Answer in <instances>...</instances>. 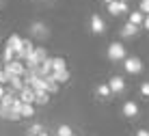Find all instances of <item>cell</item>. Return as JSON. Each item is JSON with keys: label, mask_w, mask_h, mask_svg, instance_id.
<instances>
[{"label": "cell", "mask_w": 149, "mask_h": 136, "mask_svg": "<svg viewBox=\"0 0 149 136\" xmlns=\"http://www.w3.org/2000/svg\"><path fill=\"white\" fill-rule=\"evenodd\" d=\"M4 71H7L9 76H26V65H22V63H19L17 59L15 61H11V63H4V67H2Z\"/></svg>", "instance_id": "obj_1"}, {"label": "cell", "mask_w": 149, "mask_h": 136, "mask_svg": "<svg viewBox=\"0 0 149 136\" xmlns=\"http://www.w3.org/2000/svg\"><path fill=\"white\" fill-rule=\"evenodd\" d=\"M108 59L110 61H125V45L123 43H110L108 45Z\"/></svg>", "instance_id": "obj_2"}, {"label": "cell", "mask_w": 149, "mask_h": 136, "mask_svg": "<svg viewBox=\"0 0 149 136\" xmlns=\"http://www.w3.org/2000/svg\"><path fill=\"white\" fill-rule=\"evenodd\" d=\"M123 67H125L127 74H141L143 63H141V59H136V56H130V59L123 61Z\"/></svg>", "instance_id": "obj_3"}, {"label": "cell", "mask_w": 149, "mask_h": 136, "mask_svg": "<svg viewBox=\"0 0 149 136\" xmlns=\"http://www.w3.org/2000/svg\"><path fill=\"white\" fill-rule=\"evenodd\" d=\"M33 52H35V45H33V41H30V39H24V45H22V50L17 52V59H30V56H33Z\"/></svg>", "instance_id": "obj_4"}, {"label": "cell", "mask_w": 149, "mask_h": 136, "mask_svg": "<svg viewBox=\"0 0 149 136\" xmlns=\"http://www.w3.org/2000/svg\"><path fill=\"white\" fill-rule=\"evenodd\" d=\"M19 99H22L24 104H35L37 102V95H35V91L30 86H24L22 91H19Z\"/></svg>", "instance_id": "obj_5"}, {"label": "cell", "mask_w": 149, "mask_h": 136, "mask_svg": "<svg viewBox=\"0 0 149 136\" xmlns=\"http://www.w3.org/2000/svg\"><path fill=\"white\" fill-rule=\"evenodd\" d=\"M91 30H93L95 35H102L106 30V24H104V20H102L100 15H93V17H91Z\"/></svg>", "instance_id": "obj_6"}, {"label": "cell", "mask_w": 149, "mask_h": 136, "mask_svg": "<svg viewBox=\"0 0 149 136\" xmlns=\"http://www.w3.org/2000/svg\"><path fill=\"white\" fill-rule=\"evenodd\" d=\"M22 45H24V39L19 37V35H11V37H9V41H7V48H11L15 54L22 50Z\"/></svg>", "instance_id": "obj_7"}, {"label": "cell", "mask_w": 149, "mask_h": 136, "mask_svg": "<svg viewBox=\"0 0 149 136\" xmlns=\"http://www.w3.org/2000/svg\"><path fill=\"white\" fill-rule=\"evenodd\" d=\"M30 33H33L35 37H39V39L48 37V28H45V24H41V22H35L33 26H30Z\"/></svg>", "instance_id": "obj_8"}, {"label": "cell", "mask_w": 149, "mask_h": 136, "mask_svg": "<svg viewBox=\"0 0 149 136\" xmlns=\"http://www.w3.org/2000/svg\"><path fill=\"white\" fill-rule=\"evenodd\" d=\"M108 86H110V91H112V93H121L123 89H125V82H123V78H121V76H115V78H110Z\"/></svg>", "instance_id": "obj_9"}, {"label": "cell", "mask_w": 149, "mask_h": 136, "mask_svg": "<svg viewBox=\"0 0 149 136\" xmlns=\"http://www.w3.org/2000/svg\"><path fill=\"white\" fill-rule=\"evenodd\" d=\"M30 59L37 63V65H41V63H45L50 56H48V52H45V48H35V52H33V56H30Z\"/></svg>", "instance_id": "obj_10"}, {"label": "cell", "mask_w": 149, "mask_h": 136, "mask_svg": "<svg viewBox=\"0 0 149 136\" xmlns=\"http://www.w3.org/2000/svg\"><path fill=\"white\" fill-rule=\"evenodd\" d=\"M108 13H112V15L127 13V2H110L108 4Z\"/></svg>", "instance_id": "obj_11"}, {"label": "cell", "mask_w": 149, "mask_h": 136, "mask_svg": "<svg viewBox=\"0 0 149 136\" xmlns=\"http://www.w3.org/2000/svg\"><path fill=\"white\" fill-rule=\"evenodd\" d=\"M123 114H125V117H136L138 114V106H136V102H125L123 104Z\"/></svg>", "instance_id": "obj_12"}, {"label": "cell", "mask_w": 149, "mask_h": 136, "mask_svg": "<svg viewBox=\"0 0 149 136\" xmlns=\"http://www.w3.org/2000/svg\"><path fill=\"white\" fill-rule=\"evenodd\" d=\"M0 117L7 119V121H19V119H22L19 114H15L11 108H4V106H0Z\"/></svg>", "instance_id": "obj_13"}, {"label": "cell", "mask_w": 149, "mask_h": 136, "mask_svg": "<svg viewBox=\"0 0 149 136\" xmlns=\"http://www.w3.org/2000/svg\"><path fill=\"white\" fill-rule=\"evenodd\" d=\"M138 33V26L136 24H132V22H127L125 26H123V28H121V37H134V35Z\"/></svg>", "instance_id": "obj_14"}, {"label": "cell", "mask_w": 149, "mask_h": 136, "mask_svg": "<svg viewBox=\"0 0 149 136\" xmlns=\"http://www.w3.org/2000/svg\"><path fill=\"white\" fill-rule=\"evenodd\" d=\"M15 99H17V97H15V91L11 89V91H7V93H4V97L0 99V106H4V108H11Z\"/></svg>", "instance_id": "obj_15"}, {"label": "cell", "mask_w": 149, "mask_h": 136, "mask_svg": "<svg viewBox=\"0 0 149 136\" xmlns=\"http://www.w3.org/2000/svg\"><path fill=\"white\" fill-rule=\"evenodd\" d=\"M9 82H11V89H13V91H22V89L26 86V82H24L22 76H9Z\"/></svg>", "instance_id": "obj_16"}, {"label": "cell", "mask_w": 149, "mask_h": 136, "mask_svg": "<svg viewBox=\"0 0 149 136\" xmlns=\"http://www.w3.org/2000/svg\"><path fill=\"white\" fill-rule=\"evenodd\" d=\"M50 78H52V80H56V82L61 84V82H67V80H69V71H67V69H65V71H54Z\"/></svg>", "instance_id": "obj_17"}, {"label": "cell", "mask_w": 149, "mask_h": 136, "mask_svg": "<svg viewBox=\"0 0 149 136\" xmlns=\"http://www.w3.org/2000/svg\"><path fill=\"white\" fill-rule=\"evenodd\" d=\"M130 22L132 24H145V13H141V11H132L130 13Z\"/></svg>", "instance_id": "obj_18"}, {"label": "cell", "mask_w": 149, "mask_h": 136, "mask_svg": "<svg viewBox=\"0 0 149 136\" xmlns=\"http://www.w3.org/2000/svg\"><path fill=\"white\" fill-rule=\"evenodd\" d=\"M35 95H37V102H35V104L45 106V104L50 102V93H48V91H35Z\"/></svg>", "instance_id": "obj_19"}, {"label": "cell", "mask_w": 149, "mask_h": 136, "mask_svg": "<svg viewBox=\"0 0 149 136\" xmlns=\"http://www.w3.org/2000/svg\"><path fill=\"white\" fill-rule=\"evenodd\" d=\"M52 69L54 71H65L67 69V67H65V59H61V56L58 59H52Z\"/></svg>", "instance_id": "obj_20"}, {"label": "cell", "mask_w": 149, "mask_h": 136, "mask_svg": "<svg viewBox=\"0 0 149 136\" xmlns=\"http://www.w3.org/2000/svg\"><path fill=\"white\" fill-rule=\"evenodd\" d=\"M45 91L48 93H56L58 91V82L52 80V78H45Z\"/></svg>", "instance_id": "obj_21"}, {"label": "cell", "mask_w": 149, "mask_h": 136, "mask_svg": "<svg viewBox=\"0 0 149 136\" xmlns=\"http://www.w3.org/2000/svg\"><path fill=\"white\" fill-rule=\"evenodd\" d=\"M43 132H45V130H43V125H41V123H35V125H30V128H28V136H39Z\"/></svg>", "instance_id": "obj_22"}, {"label": "cell", "mask_w": 149, "mask_h": 136, "mask_svg": "<svg viewBox=\"0 0 149 136\" xmlns=\"http://www.w3.org/2000/svg\"><path fill=\"white\" fill-rule=\"evenodd\" d=\"M15 56H17V54H15V52H13L11 48H4V54H2V61H4V63H11V61H15Z\"/></svg>", "instance_id": "obj_23"}, {"label": "cell", "mask_w": 149, "mask_h": 136, "mask_svg": "<svg viewBox=\"0 0 149 136\" xmlns=\"http://www.w3.org/2000/svg\"><path fill=\"white\" fill-rule=\"evenodd\" d=\"M22 117H35V108H33V104H24V108H22Z\"/></svg>", "instance_id": "obj_24"}, {"label": "cell", "mask_w": 149, "mask_h": 136, "mask_svg": "<svg viewBox=\"0 0 149 136\" xmlns=\"http://www.w3.org/2000/svg\"><path fill=\"white\" fill-rule=\"evenodd\" d=\"M56 136H74V132H71L69 125H61L58 132H56Z\"/></svg>", "instance_id": "obj_25"}, {"label": "cell", "mask_w": 149, "mask_h": 136, "mask_svg": "<svg viewBox=\"0 0 149 136\" xmlns=\"http://www.w3.org/2000/svg\"><path fill=\"white\" fill-rule=\"evenodd\" d=\"M97 93H100L102 97H108L112 91H110V86H108V84H100V86H97Z\"/></svg>", "instance_id": "obj_26"}, {"label": "cell", "mask_w": 149, "mask_h": 136, "mask_svg": "<svg viewBox=\"0 0 149 136\" xmlns=\"http://www.w3.org/2000/svg\"><path fill=\"white\" fill-rule=\"evenodd\" d=\"M141 13L149 15V0H143V2H141Z\"/></svg>", "instance_id": "obj_27"}, {"label": "cell", "mask_w": 149, "mask_h": 136, "mask_svg": "<svg viewBox=\"0 0 149 136\" xmlns=\"http://www.w3.org/2000/svg\"><path fill=\"white\" fill-rule=\"evenodd\" d=\"M141 93L145 97H149V82H143V84H141Z\"/></svg>", "instance_id": "obj_28"}, {"label": "cell", "mask_w": 149, "mask_h": 136, "mask_svg": "<svg viewBox=\"0 0 149 136\" xmlns=\"http://www.w3.org/2000/svg\"><path fill=\"white\" fill-rule=\"evenodd\" d=\"M7 82H9V74H7V71H0V84H7Z\"/></svg>", "instance_id": "obj_29"}, {"label": "cell", "mask_w": 149, "mask_h": 136, "mask_svg": "<svg viewBox=\"0 0 149 136\" xmlns=\"http://www.w3.org/2000/svg\"><path fill=\"white\" fill-rule=\"evenodd\" d=\"M136 136H149V132H147V130H138Z\"/></svg>", "instance_id": "obj_30"}, {"label": "cell", "mask_w": 149, "mask_h": 136, "mask_svg": "<svg viewBox=\"0 0 149 136\" xmlns=\"http://www.w3.org/2000/svg\"><path fill=\"white\" fill-rule=\"evenodd\" d=\"M4 93H7V91H4V84H0V99L4 97Z\"/></svg>", "instance_id": "obj_31"}, {"label": "cell", "mask_w": 149, "mask_h": 136, "mask_svg": "<svg viewBox=\"0 0 149 136\" xmlns=\"http://www.w3.org/2000/svg\"><path fill=\"white\" fill-rule=\"evenodd\" d=\"M145 28L149 30V15H145Z\"/></svg>", "instance_id": "obj_32"}, {"label": "cell", "mask_w": 149, "mask_h": 136, "mask_svg": "<svg viewBox=\"0 0 149 136\" xmlns=\"http://www.w3.org/2000/svg\"><path fill=\"white\" fill-rule=\"evenodd\" d=\"M104 2H106V4H110V2H115V0H104Z\"/></svg>", "instance_id": "obj_33"}, {"label": "cell", "mask_w": 149, "mask_h": 136, "mask_svg": "<svg viewBox=\"0 0 149 136\" xmlns=\"http://www.w3.org/2000/svg\"><path fill=\"white\" fill-rule=\"evenodd\" d=\"M115 2H127V0H115Z\"/></svg>", "instance_id": "obj_34"}, {"label": "cell", "mask_w": 149, "mask_h": 136, "mask_svg": "<svg viewBox=\"0 0 149 136\" xmlns=\"http://www.w3.org/2000/svg\"><path fill=\"white\" fill-rule=\"evenodd\" d=\"M39 136H48V134H45V132H43V134H39Z\"/></svg>", "instance_id": "obj_35"}, {"label": "cell", "mask_w": 149, "mask_h": 136, "mask_svg": "<svg viewBox=\"0 0 149 136\" xmlns=\"http://www.w3.org/2000/svg\"><path fill=\"white\" fill-rule=\"evenodd\" d=\"M0 71H2V65H0Z\"/></svg>", "instance_id": "obj_36"}, {"label": "cell", "mask_w": 149, "mask_h": 136, "mask_svg": "<svg viewBox=\"0 0 149 136\" xmlns=\"http://www.w3.org/2000/svg\"><path fill=\"white\" fill-rule=\"evenodd\" d=\"M0 4H2V0H0Z\"/></svg>", "instance_id": "obj_37"}]
</instances>
